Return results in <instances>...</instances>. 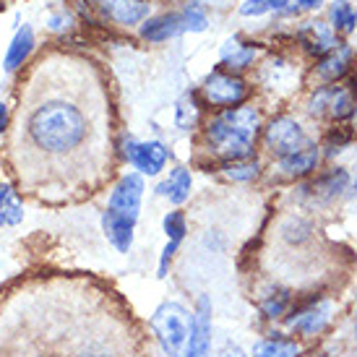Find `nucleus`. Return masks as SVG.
<instances>
[{"mask_svg": "<svg viewBox=\"0 0 357 357\" xmlns=\"http://www.w3.org/2000/svg\"><path fill=\"white\" fill-rule=\"evenodd\" d=\"M321 159H324L321 146H318L316 141H310L305 149L295 151V154H289L284 159H277V172L287 180L310 178L318 169V165H321Z\"/></svg>", "mask_w": 357, "mask_h": 357, "instance_id": "f8f14e48", "label": "nucleus"}, {"mask_svg": "<svg viewBox=\"0 0 357 357\" xmlns=\"http://www.w3.org/2000/svg\"><path fill=\"white\" fill-rule=\"evenodd\" d=\"M102 232L112 248L118 253H130L133 248V238H136V219L120 217V214H112L105 208L102 214Z\"/></svg>", "mask_w": 357, "mask_h": 357, "instance_id": "2eb2a0df", "label": "nucleus"}, {"mask_svg": "<svg viewBox=\"0 0 357 357\" xmlns=\"http://www.w3.org/2000/svg\"><path fill=\"white\" fill-rule=\"evenodd\" d=\"M144 190H146V185H144V175H139V172L123 175V178L118 180V185L109 190L107 211L139 222L141 204H144Z\"/></svg>", "mask_w": 357, "mask_h": 357, "instance_id": "9d476101", "label": "nucleus"}, {"mask_svg": "<svg viewBox=\"0 0 357 357\" xmlns=\"http://www.w3.org/2000/svg\"><path fill=\"white\" fill-rule=\"evenodd\" d=\"M279 235L287 245H303L313 235V225L303 217H287L279 227Z\"/></svg>", "mask_w": 357, "mask_h": 357, "instance_id": "bb28decb", "label": "nucleus"}, {"mask_svg": "<svg viewBox=\"0 0 357 357\" xmlns=\"http://www.w3.org/2000/svg\"><path fill=\"white\" fill-rule=\"evenodd\" d=\"M352 58H355L352 47L344 45V42H339L337 47H331L326 55L318 58V66H316L318 79L326 81V84H339L349 73V68H352Z\"/></svg>", "mask_w": 357, "mask_h": 357, "instance_id": "4468645a", "label": "nucleus"}, {"mask_svg": "<svg viewBox=\"0 0 357 357\" xmlns=\"http://www.w3.org/2000/svg\"><path fill=\"white\" fill-rule=\"evenodd\" d=\"M180 21H183V31H204L206 29V13L196 6V3H190L185 6V10L180 13Z\"/></svg>", "mask_w": 357, "mask_h": 357, "instance_id": "7c9ffc66", "label": "nucleus"}, {"mask_svg": "<svg viewBox=\"0 0 357 357\" xmlns=\"http://www.w3.org/2000/svg\"><path fill=\"white\" fill-rule=\"evenodd\" d=\"M349 172L344 167H328L318 172L310 183V196L318 201H334L349 188Z\"/></svg>", "mask_w": 357, "mask_h": 357, "instance_id": "a211bd4d", "label": "nucleus"}, {"mask_svg": "<svg viewBox=\"0 0 357 357\" xmlns=\"http://www.w3.org/2000/svg\"><path fill=\"white\" fill-rule=\"evenodd\" d=\"M162 232H165L167 243H178V245H183V240H185V235H188V217H185L180 208L167 211V214L162 217Z\"/></svg>", "mask_w": 357, "mask_h": 357, "instance_id": "cd10ccee", "label": "nucleus"}, {"mask_svg": "<svg viewBox=\"0 0 357 357\" xmlns=\"http://www.w3.org/2000/svg\"><path fill=\"white\" fill-rule=\"evenodd\" d=\"M307 112L313 118L328 120V123H347L357 115V86L352 81L347 84H324L318 86L310 100H307Z\"/></svg>", "mask_w": 357, "mask_h": 357, "instance_id": "39448f33", "label": "nucleus"}, {"mask_svg": "<svg viewBox=\"0 0 357 357\" xmlns=\"http://www.w3.org/2000/svg\"><path fill=\"white\" fill-rule=\"evenodd\" d=\"M253 357H303L305 355V347L298 337L287 334L284 328L282 331H268L261 339H256V344L250 349Z\"/></svg>", "mask_w": 357, "mask_h": 357, "instance_id": "ddd939ff", "label": "nucleus"}, {"mask_svg": "<svg viewBox=\"0 0 357 357\" xmlns=\"http://www.w3.org/2000/svg\"><path fill=\"white\" fill-rule=\"evenodd\" d=\"M355 310H357V292H355Z\"/></svg>", "mask_w": 357, "mask_h": 357, "instance_id": "58836bf2", "label": "nucleus"}, {"mask_svg": "<svg viewBox=\"0 0 357 357\" xmlns=\"http://www.w3.org/2000/svg\"><path fill=\"white\" fill-rule=\"evenodd\" d=\"M190 318L193 310L178 300H165L154 307V313L149 316V328L154 342L167 357H183L190 334Z\"/></svg>", "mask_w": 357, "mask_h": 357, "instance_id": "7ed1b4c3", "label": "nucleus"}, {"mask_svg": "<svg viewBox=\"0 0 357 357\" xmlns=\"http://www.w3.org/2000/svg\"><path fill=\"white\" fill-rule=\"evenodd\" d=\"M123 159L144 178H157L167 167L169 149L162 141H136L128 136L123 139Z\"/></svg>", "mask_w": 357, "mask_h": 357, "instance_id": "6e6552de", "label": "nucleus"}, {"mask_svg": "<svg viewBox=\"0 0 357 357\" xmlns=\"http://www.w3.org/2000/svg\"><path fill=\"white\" fill-rule=\"evenodd\" d=\"M334 300L328 295L313 292L310 298H295V305L282 321V328L298 337L300 342H313V339L324 337L334 321Z\"/></svg>", "mask_w": 357, "mask_h": 357, "instance_id": "20e7f679", "label": "nucleus"}, {"mask_svg": "<svg viewBox=\"0 0 357 357\" xmlns=\"http://www.w3.org/2000/svg\"><path fill=\"white\" fill-rule=\"evenodd\" d=\"M102 13L123 26H136L149 16V3L146 0H97Z\"/></svg>", "mask_w": 357, "mask_h": 357, "instance_id": "dca6fc26", "label": "nucleus"}, {"mask_svg": "<svg viewBox=\"0 0 357 357\" xmlns=\"http://www.w3.org/2000/svg\"><path fill=\"white\" fill-rule=\"evenodd\" d=\"M258 55V47L256 42H245L243 37H232L222 45V52H219V58H222V68L232 70V73H240V70H245L253 66V60Z\"/></svg>", "mask_w": 357, "mask_h": 357, "instance_id": "6ab92c4d", "label": "nucleus"}, {"mask_svg": "<svg viewBox=\"0 0 357 357\" xmlns=\"http://www.w3.org/2000/svg\"><path fill=\"white\" fill-rule=\"evenodd\" d=\"M190 188H193V175L188 167H175L169 169V175L157 185V196L169 199V204H185L190 199Z\"/></svg>", "mask_w": 357, "mask_h": 357, "instance_id": "aec40b11", "label": "nucleus"}, {"mask_svg": "<svg viewBox=\"0 0 357 357\" xmlns=\"http://www.w3.org/2000/svg\"><path fill=\"white\" fill-rule=\"evenodd\" d=\"M298 3V8H318L324 0H295Z\"/></svg>", "mask_w": 357, "mask_h": 357, "instance_id": "c9c22d12", "label": "nucleus"}, {"mask_svg": "<svg viewBox=\"0 0 357 357\" xmlns=\"http://www.w3.org/2000/svg\"><path fill=\"white\" fill-rule=\"evenodd\" d=\"M298 42L303 45V50L310 52V55H316V58L326 55L331 47H337L339 45L337 31L331 29L328 24H324V21H307L305 26L300 29Z\"/></svg>", "mask_w": 357, "mask_h": 357, "instance_id": "f3484780", "label": "nucleus"}, {"mask_svg": "<svg viewBox=\"0 0 357 357\" xmlns=\"http://www.w3.org/2000/svg\"><path fill=\"white\" fill-rule=\"evenodd\" d=\"M8 107H6V105H3V102H0V133H3V130L8 128Z\"/></svg>", "mask_w": 357, "mask_h": 357, "instance_id": "f704fd0d", "label": "nucleus"}, {"mask_svg": "<svg viewBox=\"0 0 357 357\" xmlns=\"http://www.w3.org/2000/svg\"><path fill=\"white\" fill-rule=\"evenodd\" d=\"M352 139H355V133H352V128H349L347 123H337V126L326 133V141H324L321 149H326L324 151L326 157H334V154L347 149L349 144H352Z\"/></svg>", "mask_w": 357, "mask_h": 357, "instance_id": "c85d7f7f", "label": "nucleus"}, {"mask_svg": "<svg viewBox=\"0 0 357 357\" xmlns=\"http://www.w3.org/2000/svg\"><path fill=\"white\" fill-rule=\"evenodd\" d=\"M222 172L225 178L232 183H253L261 175V162L256 157L248 159H232V162H222Z\"/></svg>", "mask_w": 357, "mask_h": 357, "instance_id": "393cba45", "label": "nucleus"}, {"mask_svg": "<svg viewBox=\"0 0 357 357\" xmlns=\"http://www.w3.org/2000/svg\"><path fill=\"white\" fill-rule=\"evenodd\" d=\"M31 357H58V355H31Z\"/></svg>", "mask_w": 357, "mask_h": 357, "instance_id": "4c0bfd02", "label": "nucleus"}, {"mask_svg": "<svg viewBox=\"0 0 357 357\" xmlns=\"http://www.w3.org/2000/svg\"><path fill=\"white\" fill-rule=\"evenodd\" d=\"M180 31H183L180 13H162V16H154V19L144 21L141 37L149 42H167V40H172L175 34H180Z\"/></svg>", "mask_w": 357, "mask_h": 357, "instance_id": "412c9836", "label": "nucleus"}, {"mask_svg": "<svg viewBox=\"0 0 357 357\" xmlns=\"http://www.w3.org/2000/svg\"><path fill=\"white\" fill-rule=\"evenodd\" d=\"M211 337H214V305L208 295H201L193 307L188 344L183 357H211Z\"/></svg>", "mask_w": 357, "mask_h": 357, "instance_id": "1a4fd4ad", "label": "nucleus"}, {"mask_svg": "<svg viewBox=\"0 0 357 357\" xmlns=\"http://www.w3.org/2000/svg\"><path fill=\"white\" fill-rule=\"evenodd\" d=\"M24 222V201L19 190H13L8 183H0V227H16Z\"/></svg>", "mask_w": 357, "mask_h": 357, "instance_id": "5701e85b", "label": "nucleus"}, {"mask_svg": "<svg viewBox=\"0 0 357 357\" xmlns=\"http://www.w3.org/2000/svg\"><path fill=\"white\" fill-rule=\"evenodd\" d=\"M295 292L289 287H282V284H266V287L258 292L256 307L258 316L264 318L266 324H282L287 313L295 305Z\"/></svg>", "mask_w": 357, "mask_h": 357, "instance_id": "9b49d317", "label": "nucleus"}, {"mask_svg": "<svg viewBox=\"0 0 357 357\" xmlns=\"http://www.w3.org/2000/svg\"><path fill=\"white\" fill-rule=\"evenodd\" d=\"M199 94L206 107L219 112V109L245 105V100H248V94H250V86L240 73H232V70L219 66V68H214L206 79H204Z\"/></svg>", "mask_w": 357, "mask_h": 357, "instance_id": "423d86ee", "label": "nucleus"}, {"mask_svg": "<svg viewBox=\"0 0 357 357\" xmlns=\"http://www.w3.org/2000/svg\"><path fill=\"white\" fill-rule=\"evenodd\" d=\"M31 47H34V31H31V26H21V29L16 31V37L10 40L6 60H3L6 70L10 73V70H16L19 66H24V60L29 58Z\"/></svg>", "mask_w": 357, "mask_h": 357, "instance_id": "b1692460", "label": "nucleus"}, {"mask_svg": "<svg viewBox=\"0 0 357 357\" xmlns=\"http://www.w3.org/2000/svg\"><path fill=\"white\" fill-rule=\"evenodd\" d=\"M328 16H331V29L337 31V34H352L357 26V10L352 8V3L349 0H334L331 3V10H328Z\"/></svg>", "mask_w": 357, "mask_h": 357, "instance_id": "a878e982", "label": "nucleus"}, {"mask_svg": "<svg viewBox=\"0 0 357 357\" xmlns=\"http://www.w3.org/2000/svg\"><path fill=\"white\" fill-rule=\"evenodd\" d=\"M287 3L289 0H243L240 13L243 16H264V13H271V10L287 8Z\"/></svg>", "mask_w": 357, "mask_h": 357, "instance_id": "c756f323", "label": "nucleus"}, {"mask_svg": "<svg viewBox=\"0 0 357 357\" xmlns=\"http://www.w3.org/2000/svg\"><path fill=\"white\" fill-rule=\"evenodd\" d=\"M206 107L199 91H185L175 105V126L180 130H193L201 120V109Z\"/></svg>", "mask_w": 357, "mask_h": 357, "instance_id": "4be33fe9", "label": "nucleus"}, {"mask_svg": "<svg viewBox=\"0 0 357 357\" xmlns=\"http://www.w3.org/2000/svg\"><path fill=\"white\" fill-rule=\"evenodd\" d=\"M261 141H264V149L274 157V162L305 149L307 144H310L303 123L298 118H292V115H277V118L268 120L266 126H264Z\"/></svg>", "mask_w": 357, "mask_h": 357, "instance_id": "0eeeda50", "label": "nucleus"}, {"mask_svg": "<svg viewBox=\"0 0 357 357\" xmlns=\"http://www.w3.org/2000/svg\"><path fill=\"white\" fill-rule=\"evenodd\" d=\"M89 139V118L76 102L58 94H37L21 105L16 118V167L68 159ZM16 169V172H19Z\"/></svg>", "mask_w": 357, "mask_h": 357, "instance_id": "f257e3e1", "label": "nucleus"}, {"mask_svg": "<svg viewBox=\"0 0 357 357\" xmlns=\"http://www.w3.org/2000/svg\"><path fill=\"white\" fill-rule=\"evenodd\" d=\"M261 133H264V118H261V109L253 105L219 109L204 126V139L208 149L225 162L253 157Z\"/></svg>", "mask_w": 357, "mask_h": 357, "instance_id": "f03ea898", "label": "nucleus"}, {"mask_svg": "<svg viewBox=\"0 0 357 357\" xmlns=\"http://www.w3.org/2000/svg\"><path fill=\"white\" fill-rule=\"evenodd\" d=\"M352 344H355V357H357V310H355V324H352Z\"/></svg>", "mask_w": 357, "mask_h": 357, "instance_id": "e433bc0d", "label": "nucleus"}, {"mask_svg": "<svg viewBox=\"0 0 357 357\" xmlns=\"http://www.w3.org/2000/svg\"><path fill=\"white\" fill-rule=\"evenodd\" d=\"M73 357H118V355L107 344H102V342H89V344H84Z\"/></svg>", "mask_w": 357, "mask_h": 357, "instance_id": "473e14b6", "label": "nucleus"}, {"mask_svg": "<svg viewBox=\"0 0 357 357\" xmlns=\"http://www.w3.org/2000/svg\"><path fill=\"white\" fill-rule=\"evenodd\" d=\"M180 245L178 243H165V248H162V253H159V264H157V277L165 279L169 274V266H172V261H175V256H178Z\"/></svg>", "mask_w": 357, "mask_h": 357, "instance_id": "2f4dec72", "label": "nucleus"}, {"mask_svg": "<svg viewBox=\"0 0 357 357\" xmlns=\"http://www.w3.org/2000/svg\"><path fill=\"white\" fill-rule=\"evenodd\" d=\"M217 357H253L248 352V349H243L238 344V342H232V339H227L222 347L217 349Z\"/></svg>", "mask_w": 357, "mask_h": 357, "instance_id": "72a5a7b5", "label": "nucleus"}]
</instances>
